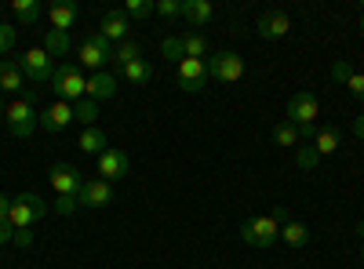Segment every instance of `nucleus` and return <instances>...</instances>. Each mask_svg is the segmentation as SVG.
<instances>
[{"label":"nucleus","mask_w":364,"mask_h":269,"mask_svg":"<svg viewBox=\"0 0 364 269\" xmlns=\"http://www.w3.org/2000/svg\"><path fill=\"white\" fill-rule=\"evenodd\" d=\"M51 212V207L37 197V193H18L11 197V233H15V244L29 248L33 244V226Z\"/></svg>","instance_id":"obj_1"},{"label":"nucleus","mask_w":364,"mask_h":269,"mask_svg":"<svg viewBox=\"0 0 364 269\" xmlns=\"http://www.w3.org/2000/svg\"><path fill=\"white\" fill-rule=\"evenodd\" d=\"M4 121H8V131H11L15 138H29V135H33V131L41 128V106H37L33 92H26L22 99L8 102Z\"/></svg>","instance_id":"obj_2"},{"label":"nucleus","mask_w":364,"mask_h":269,"mask_svg":"<svg viewBox=\"0 0 364 269\" xmlns=\"http://www.w3.org/2000/svg\"><path fill=\"white\" fill-rule=\"evenodd\" d=\"M84 87H87V77H84V70H80L77 62H58V66H55L51 92H55V99H58V102L77 106V102L84 99Z\"/></svg>","instance_id":"obj_3"},{"label":"nucleus","mask_w":364,"mask_h":269,"mask_svg":"<svg viewBox=\"0 0 364 269\" xmlns=\"http://www.w3.org/2000/svg\"><path fill=\"white\" fill-rule=\"evenodd\" d=\"M113 51H117V44H109L99 29H95V33H87V37L77 44V66H80V70H91V73H102V66L113 62Z\"/></svg>","instance_id":"obj_4"},{"label":"nucleus","mask_w":364,"mask_h":269,"mask_svg":"<svg viewBox=\"0 0 364 269\" xmlns=\"http://www.w3.org/2000/svg\"><path fill=\"white\" fill-rule=\"evenodd\" d=\"M18 70H22L26 84L41 87V84H48V80L55 77V58H51L44 48H29V51L18 55Z\"/></svg>","instance_id":"obj_5"},{"label":"nucleus","mask_w":364,"mask_h":269,"mask_svg":"<svg viewBox=\"0 0 364 269\" xmlns=\"http://www.w3.org/2000/svg\"><path fill=\"white\" fill-rule=\"evenodd\" d=\"M317 116H321V102H317L314 92H295V95L288 99V116H284V121L295 124L299 135L310 131V128H317Z\"/></svg>","instance_id":"obj_6"},{"label":"nucleus","mask_w":364,"mask_h":269,"mask_svg":"<svg viewBox=\"0 0 364 269\" xmlns=\"http://www.w3.org/2000/svg\"><path fill=\"white\" fill-rule=\"evenodd\" d=\"M240 241L252 244V248L277 244L281 241V222L273 219V215H255V219H248L245 226H240Z\"/></svg>","instance_id":"obj_7"},{"label":"nucleus","mask_w":364,"mask_h":269,"mask_svg":"<svg viewBox=\"0 0 364 269\" xmlns=\"http://www.w3.org/2000/svg\"><path fill=\"white\" fill-rule=\"evenodd\" d=\"M245 58L237 51H211V62H208V77L219 80V84H237L245 77Z\"/></svg>","instance_id":"obj_8"},{"label":"nucleus","mask_w":364,"mask_h":269,"mask_svg":"<svg viewBox=\"0 0 364 269\" xmlns=\"http://www.w3.org/2000/svg\"><path fill=\"white\" fill-rule=\"evenodd\" d=\"M48 178H51V190H55V197H80V190H84V182H87V178L80 175V168L63 164V160L51 164Z\"/></svg>","instance_id":"obj_9"},{"label":"nucleus","mask_w":364,"mask_h":269,"mask_svg":"<svg viewBox=\"0 0 364 269\" xmlns=\"http://www.w3.org/2000/svg\"><path fill=\"white\" fill-rule=\"evenodd\" d=\"M95 168H99V178L102 182H120V178L128 175V168H132V157L124 153V149H117V146H109V149H102V153L95 157Z\"/></svg>","instance_id":"obj_10"},{"label":"nucleus","mask_w":364,"mask_h":269,"mask_svg":"<svg viewBox=\"0 0 364 269\" xmlns=\"http://www.w3.org/2000/svg\"><path fill=\"white\" fill-rule=\"evenodd\" d=\"M175 77H178V87H182V92H204L208 80H211L204 58H182V62L175 66Z\"/></svg>","instance_id":"obj_11"},{"label":"nucleus","mask_w":364,"mask_h":269,"mask_svg":"<svg viewBox=\"0 0 364 269\" xmlns=\"http://www.w3.org/2000/svg\"><path fill=\"white\" fill-rule=\"evenodd\" d=\"M255 29H259L262 40H284L291 33V15L288 11H262Z\"/></svg>","instance_id":"obj_12"},{"label":"nucleus","mask_w":364,"mask_h":269,"mask_svg":"<svg viewBox=\"0 0 364 269\" xmlns=\"http://www.w3.org/2000/svg\"><path fill=\"white\" fill-rule=\"evenodd\" d=\"M73 124V106L70 102H51L48 109H41V131H48V135H58V131H66Z\"/></svg>","instance_id":"obj_13"},{"label":"nucleus","mask_w":364,"mask_h":269,"mask_svg":"<svg viewBox=\"0 0 364 269\" xmlns=\"http://www.w3.org/2000/svg\"><path fill=\"white\" fill-rule=\"evenodd\" d=\"M128 29H132V22H128V15L120 11V8L106 11L102 22H99V33H102L109 44H124V40H128Z\"/></svg>","instance_id":"obj_14"},{"label":"nucleus","mask_w":364,"mask_h":269,"mask_svg":"<svg viewBox=\"0 0 364 269\" xmlns=\"http://www.w3.org/2000/svg\"><path fill=\"white\" fill-rule=\"evenodd\" d=\"M117 95V73H91L87 77V87H84V99H91V102H106V99H113Z\"/></svg>","instance_id":"obj_15"},{"label":"nucleus","mask_w":364,"mask_h":269,"mask_svg":"<svg viewBox=\"0 0 364 269\" xmlns=\"http://www.w3.org/2000/svg\"><path fill=\"white\" fill-rule=\"evenodd\" d=\"M106 204H113V186L102 178H87L80 190V207H106Z\"/></svg>","instance_id":"obj_16"},{"label":"nucleus","mask_w":364,"mask_h":269,"mask_svg":"<svg viewBox=\"0 0 364 269\" xmlns=\"http://www.w3.org/2000/svg\"><path fill=\"white\" fill-rule=\"evenodd\" d=\"M0 92H8V95L29 92L26 77H22V70H18V58H0Z\"/></svg>","instance_id":"obj_17"},{"label":"nucleus","mask_w":364,"mask_h":269,"mask_svg":"<svg viewBox=\"0 0 364 269\" xmlns=\"http://www.w3.org/2000/svg\"><path fill=\"white\" fill-rule=\"evenodd\" d=\"M211 0H182V18H186L193 26V33H200V29L211 22Z\"/></svg>","instance_id":"obj_18"},{"label":"nucleus","mask_w":364,"mask_h":269,"mask_svg":"<svg viewBox=\"0 0 364 269\" xmlns=\"http://www.w3.org/2000/svg\"><path fill=\"white\" fill-rule=\"evenodd\" d=\"M77 15H80V8L73 4V0H63V4H51V8H48V22H51V29H63V33H70V29H73Z\"/></svg>","instance_id":"obj_19"},{"label":"nucleus","mask_w":364,"mask_h":269,"mask_svg":"<svg viewBox=\"0 0 364 269\" xmlns=\"http://www.w3.org/2000/svg\"><path fill=\"white\" fill-rule=\"evenodd\" d=\"M8 11L15 15L18 26H37L41 15H44V4H41V0H11Z\"/></svg>","instance_id":"obj_20"},{"label":"nucleus","mask_w":364,"mask_h":269,"mask_svg":"<svg viewBox=\"0 0 364 269\" xmlns=\"http://www.w3.org/2000/svg\"><path fill=\"white\" fill-rule=\"evenodd\" d=\"M77 149L80 153H87V157H99L102 149H109V142H106V131L95 124V128H84L80 131V138H77Z\"/></svg>","instance_id":"obj_21"},{"label":"nucleus","mask_w":364,"mask_h":269,"mask_svg":"<svg viewBox=\"0 0 364 269\" xmlns=\"http://www.w3.org/2000/svg\"><path fill=\"white\" fill-rule=\"evenodd\" d=\"M44 51L51 58H66L73 51V33H63V29H48L44 33Z\"/></svg>","instance_id":"obj_22"},{"label":"nucleus","mask_w":364,"mask_h":269,"mask_svg":"<svg viewBox=\"0 0 364 269\" xmlns=\"http://www.w3.org/2000/svg\"><path fill=\"white\" fill-rule=\"evenodd\" d=\"M178 48H182V58H204L211 51V44H208L204 33H182L178 37Z\"/></svg>","instance_id":"obj_23"},{"label":"nucleus","mask_w":364,"mask_h":269,"mask_svg":"<svg viewBox=\"0 0 364 269\" xmlns=\"http://www.w3.org/2000/svg\"><path fill=\"white\" fill-rule=\"evenodd\" d=\"M339 142H343V135L336 131V128H317V135H314V149H317V157H331L339 149Z\"/></svg>","instance_id":"obj_24"},{"label":"nucleus","mask_w":364,"mask_h":269,"mask_svg":"<svg viewBox=\"0 0 364 269\" xmlns=\"http://www.w3.org/2000/svg\"><path fill=\"white\" fill-rule=\"evenodd\" d=\"M281 241H284L288 248H306V244H310V229L302 226V222H295V219H291V222H284V226H281Z\"/></svg>","instance_id":"obj_25"},{"label":"nucleus","mask_w":364,"mask_h":269,"mask_svg":"<svg viewBox=\"0 0 364 269\" xmlns=\"http://www.w3.org/2000/svg\"><path fill=\"white\" fill-rule=\"evenodd\" d=\"M120 77H124L128 84H135V87H142V84H149V80H154V66H149L146 58H135L132 66H124V70H120Z\"/></svg>","instance_id":"obj_26"},{"label":"nucleus","mask_w":364,"mask_h":269,"mask_svg":"<svg viewBox=\"0 0 364 269\" xmlns=\"http://www.w3.org/2000/svg\"><path fill=\"white\" fill-rule=\"evenodd\" d=\"M135 58H142V48H139V40H124V44H117V51H113V66H117V73L124 70V66H132Z\"/></svg>","instance_id":"obj_27"},{"label":"nucleus","mask_w":364,"mask_h":269,"mask_svg":"<svg viewBox=\"0 0 364 269\" xmlns=\"http://www.w3.org/2000/svg\"><path fill=\"white\" fill-rule=\"evenodd\" d=\"M73 121H80L84 128H95V121H99V102L80 99V102L73 106Z\"/></svg>","instance_id":"obj_28"},{"label":"nucleus","mask_w":364,"mask_h":269,"mask_svg":"<svg viewBox=\"0 0 364 269\" xmlns=\"http://www.w3.org/2000/svg\"><path fill=\"white\" fill-rule=\"evenodd\" d=\"M120 11L128 15V22H146L149 15H154V0H124Z\"/></svg>","instance_id":"obj_29"},{"label":"nucleus","mask_w":364,"mask_h":269,"mask_svg":"<svg viewBox=\"0 0 364 269\" xmlns=\"http://www.w3.org/2000/svg\"><path fill=\"white\" fill-rule=\"evenodd\" d=\"M273 142H277V146H302V135H299V128L295 124H288V121H281L277 128H273Z\"/></svg>","instance_id":"obj_30"},{"label":"nucleus","mask_w":364,"mask_h":269,"mask_svg":"<svg viewBox=\"0 0 364 269\" xmlns=\"http://www.w3.org/2000/svg\"><path fill=\"white\" fill-rule=\"evenodd\" d=\"M295 160H299L302 171H317V164H321V157H317V149H314V146H299Z\"/></svg>","instance_id":"obj_31"},{"label":"nucleus","mask_w":364,"mask_h":269,"mask_svg":"<svg viewBox=\"0 0 364 269\" xmlns=\"http://www.w3.org/2000/svg\"><path fill=\"white\" fill-rule=\"evenodd\" d=\"M51 212L55 215H73V212H80V197H55V204H51Z\"/></svg>","instance_id":"obj_32"},{"label":"nucleus","mask_w":364,"mask_h":269,"mask_svg":"<svg viewBox=\"0 0 364 269\" xmlns=\"http://www.w3.org/2000/svg\"><path fill=\"white\" fill-rule=\"evenodd\" d=\"M154 15H161V18H182V0H157Z\"/></svg>","instance_id":"obj_33"},{"label":"nucleus","mask_w":364,"mask_h":269,"mask_svg":"<svg viewBox=\"0 0 364 269\" xmlns=\"http://www.w3.org/2000/svg\"><path fill=\"white\" fill-rule=\"evenodd\" d=\"M15 40H18V29L8 26V22H0V55H8L15 48Z\"/></svg>","instance_id":"obj_34"},{"label":"nucleus","mask_w":364,"mask_h":269,"mask_svg":"<svg viewBox=\"0 0 364 269\" xmlns=\"http://www.w3.org/2000/svg\"><path fill=\"white\" fill-rule=\"evenodd\" d=\"M161 55L171 58V62H182V48H178V37H164L161 40Z\"/></svg>","instance_id":"obj_35"},{"label":"nucleus","mask_w":364,"mask_h":269,"mask_svg":"<svg viewBox=\"0 0 364 269\" xmlns=\"http://www.w3.org/2000/svg\"><path fill=\"white\" fill-rule=\"evenodd\" d=\"M346 87H350V95H353V99H360V102H364V73H357V70H353V73L346 77Z\"/></svg>","instance_id":"obj_36"},{"label":"nucleus","mask_w":364,"mask_h":269,"mask_svg":"<svg viewBox=\"0 0 364 269\" xmlns=\"http://www.w3.org/2000/svg\"><path fill=\"white\" fill-rule=\"evenodd\" d=\"M353 73V66L346 62V58H339V62L336 66H331V80H339V84H346V77Z\"/></svg>","instance_id":"obj_37"},{"label":"nucleus","mask_w":364,"mask_h":269,"mask_svg":"<svg viewBox=\"0 0 364 269\" xmlns=\"http://www.w3.org/2000/svg\"><path fill=\"white\" fill-rule=\"evenodd\" d=\"M0 226H8L11 229V200L0 193Z\"/></svg>","instance_id":"obj_38"},{"label":"nucleus","mask_w":364,"mask_h":269,"mask_svg":"<svg viewBox=\"0 0 364 269\" xmlns=\"http://www.w3.org/2000/svg\"><path fill=\"white\" fill-rule=\"evenodd\" d=\"M11 241H15V233H11L8 226H0V248H8Z\"/></svg>","instance_id":"obj_39"},{"label":"nucleus","mask_w":364,"mask_h":269,"mask_svg":"<svg viewBox=\"0 0 364 269\" xmlns=\"http://www.w3.org/2000/svg\"><path fill=\"white\" fill-rule=\"evenodd\" d=\"M273 219H277L281 226H284V222H291V215H288V207H277V212H273Z\"/></svg>","instance_id":"obj_40"},{"label":"nucleus","mask_w":364,"mask_h":269,"mask_svg":"<svg viewBox=\"0 0 364 269\" xmlns=\"http://www.w3.org/2000/svg\"><path fill=\"white\" fill-rule=\"evenodd\" d=\"M353 135H357V138H364V113L353 121Z\"/></svg>","instance_id":"obj_41"},{"label":"nucleus","mask_w":364,"mask_h":269,"mask_svg":"<svg viewBox=\"0 0 364 269\" xmlns=\"http://www.w3.org/2000/svg\"><path fill=\"white\" fill-rule=\"evenodd\" d=\"M357 29H360V33H364V8H360V22H357Z\"/></svg>","instance_id":"obj_42"},{"label":"nucleus","mask_w":364,"mask_h":269,"mask_svg":"<svg viewBox=\"0 0 364 269\" xmlns=\"http://www.w3.org/2000/svg\"><path fill=\"white\" fill-rule=\"evenodd\" d=\"M4 109H8V102H4V99H0V116H4Z\"/></svg>","instance_id":"obj_43"},{"label":"nucleus","mask_w":364,"mask_h":269,"mask_svg":"<svg viewBox=\"0 0 364 269\" xmlns=\"http://www.w3.org/2000/svg\"><path fill=\"white\" fill-rule=\"evenodd\" d=\"M360 262H364V236H360Z\"/></svg>","instance_id":"obj_44"}]
</instances>
